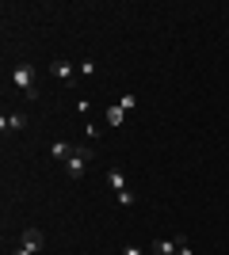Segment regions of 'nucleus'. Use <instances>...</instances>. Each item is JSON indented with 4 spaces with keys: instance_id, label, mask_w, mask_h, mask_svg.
Instances as JSON below:
<instances>
[{
    "instance_id": "4468645a",
    "label": "nucleus",
    "mask_w": 229,
    "mask_h": 255,
    "mask_svg": "<svg viewBox=\"0 0 229 255\" xmlns=\"http://www.w3.org/2000/svg\"><path fill=\"white\" fill-rule=\"evenodd\" d=\"M122 255H145V252H142V248H134V244H126V248H122Z\"/></svg>"
},
{
    "instance_id": "7ed1b4c3",
    "label": "nucleus",
    "mask_w": 229,
    "mask_h": 255,
    "mask_svg": "<svg viewBox=\"0 0 229 255\" xmlns=\"http://www.w3.org/2000/svg\"><path fill=\"white\" fill-rule=\"evenodd\" d=\"M50 76H54V80H61V84H76V76H80V73H76L69 61H61V57H57V61L50 65Z\"/></svg>"
},
{
    "instance_id": "423d86ee",
    "label": "nucleus",
    "mask_w": 229,
    "mask_h": 255,
    "mask_svg": "<svg viewBox=\"0 0 229 255\" xmlns=\"http://www.w3.org/2000/svg\"><path fill=\"white\" fill-rule=\"evenodd\" d=\"M107 187L115 194H119V191H130V183H126V175H122V168H107Z\"/></svg>"
},
{
    "instance_id": "f03ea898",
    "label": "nucleus",
    "mask_w": 229,
    "mask_h": 255,
    "mask_svg": "<svg viewBox=\"0 0 229 255\" xmlns=\"http://www.w3.org/2000/svg\"><path fill=\"white\" fill-rule=\"evenodd\" d=\"M92 156H96V149H92V145H76V156L65 164V171H69V179H73V183L84 179V164H88Z\"/></svg>"
},
{
    "instance_id": "0eeeda50",
    "label": "nucleus",
    "mask_w": 229,
    "mask_h": 255,
    "mask_svg": "<svg viewBox=\"0 0 229 255\" xmlns=\"http://www.w3.org/2000/svg\"><path fill=\"white\" fill-rule=\"evenodd\" d=\"M0 129H27V115H23V111L4 115V118H0Z\"/></svg>"
},
{
    "instance_id": "1a4fd4ad",
    "label": "nucleus",
    "mask_w": 229,
    "mask_h": 255,
    "mask_svg": "<svg viewBox=\"0 0 229 255\" xmlns=\"http://www.w3.org/2000/svg\"><path fill=\"white\" fill-rule=\"evenodd\" d=\"M176 248H180L176 240H153L149 252H153V255H176Z\"/></svg>"
},
{
    "instance_id": "9b49d317",
    "label": "nucleus",
    "mask_w": 229,
    "mask_h": 255,
    "mask_svg": "<svg viewBox=\"0 0 229 255\" xmlns=\"http://www.w3.org/2000/svg\"><path fill=\"white\" fill-rule=\"evenodd\" d=\"M115 198H119V206H134V202H138V194H134V191H119Z\"/></svg>"
},
{
    "instance_id": "f8f14e48",
    "label": "nucleus",
    "mask_w": 229,
    "mask_h": 255,
    "mask_svg": "<svg viewBox=\"0 0 229 255\" xmlns=\"http://www.w3.org/2000/svg\"><path fill=\"white\" fill-rule=\"evenodd\" d=\"M76 73H80V76H92V73H96V61H80V69H76Z\"/></svg>"
},
{
    "instance_id": "39448f33",
    "label": "nucleus",
    "mask_w": 229,
    "mask_h": 255,
    "mask_svg": "<svg viewBox=\"0 0 229 255\" xmlns=\"http://www.w3.org/2000/svg\"><path fill=\"white\" fill-rule=\"evenodd\" d=\"M50 156L61 160V164H69V160L76 156V145H69V141H54V145H50Z\"/></svg>"
},
{
    "instance_id": "6e6552de",
    "label": "nucleus",
    "mask_w": 229,
    "mask_h": 255,
    "mask_svg": "<svg viewBox=\"0 0 229 255\" xmlns=\"http://www.w3.org/2000/svg\"><path fill=\"white\" fill-rule=\"evenodd\" d=\"M103 118H107V126H111V129H115V126H122V118H126V111H122V107H119V103H111V107H107V111H103Z\"/></svg>"
},
{
    "instance_id": "20e7f679",
    "label": "nucleus",
    "mask_w": 229,
    "mask_h": 255,
    "mask_svg": "<svg viewBox=\"0 0 229 255\" xmlns=\"http://www.w3.org/2000/svg\"><path fill=\"white\" fill-rule=\"evenodd\" d=\"M19 244L31 248V252L38 255V252L46 248V233H42V229H23V233H19Z\"/></svg>"
},
{
    "instance_id": "ddd939ff",
    "label": "nucleus",
    "mask_w": 229,
    "mask_h": 255,
    "mask_svg": "<svg viewBox=\"0 0 229 255\" xmlns=\"http://www.w3.org/2000/svg\"><path fill=\"white\" fill-rule=\"evenodd\" d=\"M176 244H180V248H176V255H195V252H191V244H187V240H176Z\"/></svg>"
},
{
    "instance_id": "dca6fc26",
    "label": "nucleus",
    "mask_w": 229,
    "mask_h": 255,
    "mask_svg": "<svg viewBox=\"0 0 229 255\" xmlns=\"http://www.w3.org/2000/svg\"><path fill=\"white\" fill-rule=\"evenodd\" d=\"M226 42H229V27H226Z\"/></svg>"
},
{
    "instance_id": "f257e3e1",
    "label": "nucleus",
    "mask_w": 229,
    "mask_h": 255,
    "mask_svg": "<svg viewBox=\"0 0 229 255\" xmlns=\"http://www.w3.org/2000/svg\"><path fill=\"white\" fill-rule=\"evenodd\" d=\"M11 80H15V88H19L27 99L38 96V88H34V65H27V61L15 65V69H11Z\"/></svg>"
},
{
    "instance_id": "2eb2a0df",
    "label": "nucleus",
    "mask_w": 229,
    "mask_h": 255,
    "mask_svg": "<svg viewBox=\"0 0 229 255\" xmlns=\"http://www.w3.org/2000/svg\"><path fill=\"white\" fill-rule=\"evenodd\" d=\"M11 255H34V252H31V248H23V244H19V248H11Z\"/></svg>"
},
{
    "instance_id": "9d476101",
    "label": "nucleus",
    "mask_w": 229,
    "mask_h": 255,
    "mask_svg": "<svg viewBox=\"0 0 229 255\" xmlns=\"http://www.w3.org/2000/svg\"><path fill=\"white\" fill-rule=\"evenodd\" d=\"M119 107H122V111H126V115H130L134 107H138V96H134V92H126V96H119Z\"/></svg>"
}]
</instances>
